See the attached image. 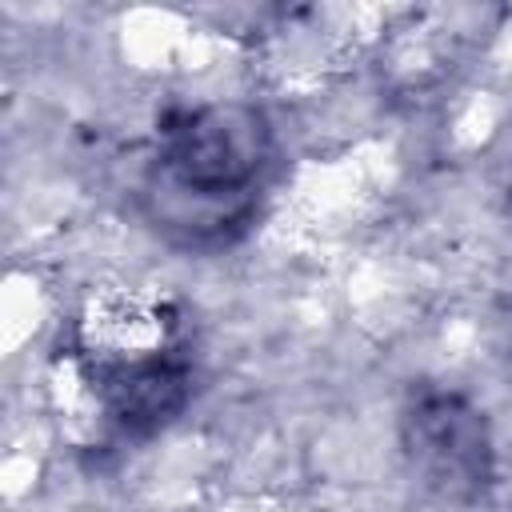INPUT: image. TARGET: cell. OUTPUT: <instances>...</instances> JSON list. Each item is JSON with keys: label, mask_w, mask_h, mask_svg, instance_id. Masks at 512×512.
<instances>
[{"label": "cell", "mask_w": 512, "mask_h": 512, "mask_svg": "<svg viewBox=\"0 0 512 512\" xmlns=\"http://www.w3.org/2000/svg\"><path fill=\"white\" fill-rule=\"evenodd\" d=\"M416 444L420 456L432 464V472L444 484H472L480 476V464L488 456V444L480 436V424L468 408H460L452 396L428 400L416 416Z\"/></svg>", "instance_id": "obj_3"}, {"label": "cell", "mask_w": 512, "mask_h": 512, "mask_svg": "<svg viewBox=\"0 0 512 512\" xmlns=\"http://www.w3.org/2000/svg\"><path fill=\"white\" fill-rule=\"evenodd\" d=\"M260 160L264 120L248 104H208L168 128L164 168L188 192H232L256 176Z\"/></svg>", "instance_id": "obj_2"}, {"label": "cell", "mask_w": 512, "mask_h": 512, "mask_svg": "<svg viewBox=\"0 0 512 512\" xmlns=\"http://www.w3.org/2000/svg\"><path fill=\"white\" fill-rule=\"evenodd\" d=\"M76 360L96 404L120 428H160L188 392L176 316L148 296L92 300L76 324Z\"/></svg>", "instance_id": "obj_1"}]
</instances>
